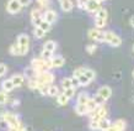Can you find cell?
Returning <instances> with one entry per match:
<instances>
[{"label": "cell", "mask_w": 134, "mask_h": 131, "mask_svg": "<svg viewBox=\"0 0 134 131\" xmlns=\"http://www.w3.org/2000/svg\"><path fill=\"white\" fill-rule=\"evenodd\" d=\"M0 120L5 123L8 125V127H16L21 125L20 118L17 114H14V113H10V111H4L0 114Z\"/></svg>", "instance_id": "obj_1"}, {"label": "cell", "mask_w": 134, "mask_h": 131, "mask_svg": "<svg viewBox=\"0 0 134 131\" xmlns=\"http://www.w3.org/2000/svg\"><path fill=\"white\" fill-rule=\"evenodd\" d=\"M105 42L108 43L111 47H119L122 45V38L113 31H106L105 32Z\"/></svg>", "instance_id": "obj_2"}, {"label": "cell", "mask_w": 134, "mask_h": 131, "mask_svg": "<svg viewBox=\"0 0 134 131\" xmlns=\"http://www.w3.org/2000/svg\"><path fill=\"white\" fill-rule=\"evenodd\" d=\"M16 42L20 45L21 47V56H26V54L29 53V49H30V37L29 35H26V33H21L17 36V40Z\"/></svg>", "instance_id": "obj_3"}, {"label": "cell", "mask_w": 134, "mask_h": 131, "mask_svg": "<svg viewBox=\"0 0 134 131\" xmlns=\"http://www.w3.org/2000/svg\"><path fill=\"white\" fill-rule=\"evenodd\" d=\"M36 79L41 84H48V85H51L54 82V74H52L49 70H46V72H41V73L37 74Z\"/></svg>", "instance_id": "obj_4"}, {"label": "cell", "mask_w": 134, "mask_h": 131, "mask_svg": "<svg viewBox=\"0 0 134 131\" xmlns=\"http://www.w3.org/2000/svg\"><path fill=\"white\" fill-rule=\"evenodd\" d=\"M89 38L93 40V41L96 42H105V32L102 31V30L97 29V27H92V29L89 30Z\"/></svg>", "instance_id": "obj_5"}, {"label": "cell", "mask_w": 134, "mask_h": 131, "mask_svg": "<svg viewBox=\"0 0 134 131\" xmlns=\"http://www.w3.org/2000/svg\"><path fill=\"white\" fill-rule=\"evenodd\" d=\"M43 21V14L41 12L40 9H33L31 11V22L32 25L36 27V26H40Z\"/></svg>", "instance_id": "obj_6"}, {"label": "cell", "mask_w": 134, "mask_h": 131, "mask_svg": "<svg viewBox=\"0 0 134 131\" xmlns=\"http://www.w3.org/2000/svg\"><path fill=\"white\" fill-rule=\"evenodd\" d=\"M21 8H22V5L17 0H9L6 3V11L9 14H17L21 10Z\"/></svg>", "instance_id": "obj_7"}, {"label": "cell", "mask_w": 134, "mask_h": 131, "mask_svg": "<svg viewBox=\"0 0 134 131\" xmlns=\"http://www.w3.org/2000/svg\"><path fill=\"white\" fill-rule=\"evenodd\" d=\"M58 19V14L57 11H54V10H52V9H47L44 11V14H43V20L47 21V22H49V24H54L55 21H57Z\"/></svg>", "instance_id": "obj_8"}, {"label": "cell", "mask_w": 134, "mask_h": 131, "mask_svg": "<svg viewBox=\"0 0 134 131\" xmlns=\"http://www.w3.org/2000/svg\"><path fill=\"white\" fill-rule=\"evenodd\" d=\"M101 0H89L86 4V11L89 12H96L101 9Z\"/></svg>", "instance_id": "obj_9"}, {"label": "cell", "mask_w": 134, "mask_h": 131, "mask_svg": "<svg viewBox=\"0 0 134 131\" xmlns=\"http://www.w3.org/2000/svg\"><path fill=\"white\" fill-rule=\"evenodd\" d=\"M97 94L101 95L102 98H103L106 102H107V100L111 98V95H112V89H111L108 85H102L101 88H98Z\"/></svg>", "instance_id": "obj_10"}, {"label": "cell", "mask_w": 134, "mask_h": 131, "mask_svg": "<svg viewBox=\"0 0 134 131\" xmlns=\"http://www.w3.org/2000/svg\"><path fill=\"white\" fill-rule=\"evenodd\" d=\"M52 62V68H62L65 64V59L62 56H57V57H52L51 58Z\"/></svg>", "instance_id": "obj_11"}, {"label": "cell", "mask_w": 134, "mask_h": 131, "mask_svg": "<svg viewBox=\"0 0 134 131\" xmlns=\"http://www.w3.org/2000/svg\"><path fill=\"white\" fill-rule=\"evenodd\" d=\"M11 80H12V83H14L15 88H19V87H21L22 84H24L25 75L24 74H20V73H16V74H14V75L11 77Z\"/></svg>", "instance_id": "obj_12"}, {"label": "cell", "mask_w": 134, "mask_h": 131, "mask_svg": "<svg viewBox=\"0 0 134 131\" xmlns=\"http://www.w3.org/2000/svg\"><path fill=\"white\" fill-rule=\"evenodd\" d=\"M1 89L4 90V92H6V93H10V92H12V90L15 89V85H14V83H12L11 78L3 80V83H1Z\"/></svg>", "instance_id": "obj_13"}, {"label": "cell", "mask_w": 134, "mask_h": 131, "mask_svg": "<svg viewBox=\"0 0 134 131\" xmlns=\"http://www.w3.org/2000/svg\"><path fill=\"white\" fill-rule=\"evenodd\" d=\"M74 111H75L77 115H80V116H84V115L89 114V109L86 107V104H76V105L74 107Z\"/></svg>", "instance_id": "obj_14"}, {"label": "cell", "mask_w": 134, "mask_h": 131, "mask_svg": "<svg viewBox=\"0 0 134 131\" xmlns=\"http://www.w3.org/2000/svg\"><path fill=\"white\" fill-rule=\"evenodd\" d=\"M111 126H112V123L108 118H103L100 120V130L101 131H107Z\"/></svg>", "instance_id": "obj_15"}, {"label": "cell", "mask_w": 134, "mask_h": 131, "mask_svg": "<svg viewBox=\"0 0 134 131\" xmlns=\"http://www.w3.org/2000/svg\"><path fill=\"white\" fill-rule=\"evenodd\" d=\"M93 25H95V27H97V29H100V30H103L106 27V25H107V19L95 17V20H93Z\"/></svg>", "instance_id": "obj_16"}, {"label": "cell", "mask_w": 134, "mask_h": 131, "mask_svg": "<svg viewBox=\"0 0 134 131\" xmlns=\"http://www.w3.org/2000/svg\"><path fill=\"white\" fill-rule=\"evenodd\" d=\"M43 49H46V51H49V52H52V53H54V51L57 49V42L55 41H47L43 45Z\"/></svg>", "instance_id": "obj_17"}, {"label": "cell", "mask_w": 134, "mask_h": 131, "mask_svg": "<svg viewBox=\"0 0 134 131\" xmlns=\"http://www.w3.org/2000/svg\"><path fill=\"white\" fill-rule=\"evenodd\" d=\"M73 3H71V0H64V1H62L60 3V8L64 12H69L73 10Z\"/></svg>", "instance_id": "obj_18"}, {"label": "cell", "mask_w": 134, "mask_h": 131, "mask_svg": "<svg viewBox=\"0 0 134 131\" xmlns=\"http://www.w3.org/2000/svg\"><path fill=\"white\" fill-rule=\"evenodd\" d=\"M116 129H117L118 131H124L126 130V127H127V123H126V120H123V119H118L116 120L113 124H112Z\"/></svg>", "instance_id": "obj_19"}, {"label": "cell", "mask_w": 134, "mask_h": 131, "mask_svg": "<svg viewBox=\"0 0 134 131\" xmlns=\"http://www.w3.org/2000/svg\"><path fill=\"white\" fill-rule=\"evenodd\" d=\"M9 52H10V54H12V56H21V47L19 43H14V45L10 46V48H9Z\"/></svg>", "instance_id": "obj_20"}, {"label": "cell", "mask_w": 134, "mask_h": 131, "mask_svg": "<svg viewBox=\"0 0 134 131\" xmlns=\"http://www.w3.org/2000/svg\"><path fill=\"white\" fill-rule=\"evenodd\" d=\"M89 95L86 92H81L80 94L77 95V99H76V104H86L87 100H89Z\"/></svg>", "instance_id": "obj_21"}, {"label": "cell", "mask_w": 134, "mask_h": 131, "mask_svg": "<svg viewBox=\"0 0 134 131\" xmlns=\"http://www.w3.org/2000/svg\"><path fill=\"white\" fill-rule=\"evenodd\" d=\"M46 31L44 30H42L40 26H36L35 27V30H33V35H35V37L36 38H38V40H41V38H43V37L46 36Z\"/></svg>", "instance_id": "obj_22"}, {"label": "cell", "mask_w": 134, "mask_h": 131, "mask_svg": "<svg viewBox=\"0 0 134 131\" xmlns=\"http://www.w3.org/2000/svg\"><path fill=\"white\" fill-rule=\"evenodd\" d=\"M69 100L70 99L66 97V95L64 94V93H62V94H59L57 97V102H58V104L59 105H62V107H64V105H66L68 103H69Z\"/></svg>", "instance_id": "obj_23"}, {"label": "cell", "mask_w": 134, "mask_h": 131, "mask_svg": "<svg viewBox=\"0 0 134 131\" xmlns=\"http://www.w3.org/2000/svg\"><path fill=\"white\" fill-rule=\"evenodd\" d=\"M86 107H87V109H89V113H91V111H93L96 108L98 107V104L95 102V99L93 98H90L89 100H87V103H86Z\"/></svg>", "instance_id": "obj_24"}, {"label": "cell", "mask_w": 134, "mask_h": 131, "mask_svg": "<svg viewBox=\"0 0 134 131\" xmlns=\"http://www.w3.org/2000/svg\"><path fill=\"white\" fill-rule=\"evenodd\" d=\"M59 94H60V93H59V88H58L57 85L51 84V85H49V90H48V97H58Z\"/></svg>", "instance_id": "obj_25"}, {"label": "cell", "mask_w": 134, "mask_h": 131, "mask_svg": "<svg viewBox=\"0 0 134 131\" xmlns=\"http://www.w3.org/2000/svg\"><path fill=\"white\" fill-rule=\"evenodd\" d=\"M84 74H85L86 77L89 78L91 82H92L93 79L96 78V72H95L93 69H91V68H85V72H84Z\"/></svg>", "instance_id": "obj_26"}, {"label": "cell", "mask_w": 134, "mask_h": 131, "mask_svg": "<svg viewBox=\"0 0 134 131\" xmlns=\"http://www.w3.org/2000/svg\"><path fill=\"white\" fill-rule=\"evenodd\" d=\"M8 102H9L8 93L1 89V90H0V105H5V104H6Z\"/></svg>", "instance_id": "obj_27"}, {"label": "cell", "mask_w": 134, "mask_h": 131, "mask_svg": "<svg viewBox=\"0 0 134 131\" xmlns=\"http://www.w3.org/2000/svg\"><path fill=\"white\" fill-rule=\"evenodd\" d=\"M89 127H90V130H92V131L100 130V120H90Z\"/></svg>", "instance_id": "obj_28"}, {"label": "cell", "mask_w": 134, "mask_h": 131, "mask_svg": "<svg viewBox=\"0 0 134 131\" xmlns=\"http://www.w3.org/2000/svg\"><path fill=\"white\" fill-rule=\"evenodd\" d=\"M62 87H63V89H68V88H71L73 87V84H71V79L68 77H65L62 79Z\"/></svg>", "instance_id": "obj_29"}, {"label": "cell", "mask_w": 134, "mask_h": 131, "mask_svg": "<svg viewBox=\"0 0 134 131\" xmlns=\"http://www.w3.org/2000/svg\"><path fill=\"white\" fill-rule=\"evenodd\" d=\"M107 10L105 8H101L98 11L95 12V17H101V19H107Z\"/></svg>", "instance_id": "obj_30"}, {"label": "cell", "mask_w": 134, "mask_h": 131, "mask_svg": "<svg viewBox=\"0 0 134 131\" xmlns=\"http://www.w3.org/2000/svg\"><path fill=\"white\" fill-rule=\"evenodd\" d=\"M79 80H80V87H86V85H89L90 83H91V80L86 77L85 74H81V75L79 77Z\"/></svg>", "instance_id": "obj_31"}, {"label": "cell", "mask_w": 134, "mask_h": 131, "mask_svg": "<svg viewBox=\"0 0 134 131\" xmlns=\"http://www.w3.org/2000/svg\"><path fill=\"white\" fill-rule=\"evenodd\" d=\"M75 92H76V90H75V88H74V87H71V88L64 89V92H63V93H64V94L66 95V97H68L69 99H71L74 95H75Z\"/></svg>", "instance_id": "obj_32"}, {"label": "cell", "mask_w": 134, "mask_h": 131, "mask_svg": "<svg viewBox=\"0 0 134 131\" xmlns=\"http://www.w3.org/2000/svg\"><path fill=\"white\" fill-rule=\"evenodd\" d=\"M40 27H41L42 30H44L46 32H48L49 30H51V27H52V24H49V22H47V21H42V24L40 25Z\"/></svg>", "instance_id": "obj_33"}, {"label": "cell", "mask_w": 134, "mask_h": 131, "mask_svg": "<svg viewBox=\"0 0 134 131\" xmlns=\"http://www.w3.org/2000/svg\"><path fill=\"white\" fill-rule=\"evenodd\" d=\"M84 72H85V67H79V68H76V69H74L73 75H75V77L79 78L81 74H84Z\"/></svg>", "instance_id": "obj_34"}, {"label": "cell", "mask_w": 134, "mask_h": 131, "mask_svg": "<svg viewBox=\"0 0 134 131\" xmlns=\"http://www.w3.org/2000/svg\"><path fill=\"white\" fill-rule=\"evenodd\" d=\"M89 3V0H77V8L81 10H86V4Z\"/></svg>", "instance_id": "obj_35"}, {"label": "cell", "mask_w": 134, "mask_h": 131, "mask_svg": "<svg viewBox=\"0 0 134 131\" xmlns=\"http://www.w3.org/2000/svg\"><path fill=\"white\" fill-rule=\"evenodd\" d=\"M96 49H97V46H96V45H89V46H86V52H87L89 54H93Z\"/></svg>", "instance_id": "obj_36"}, {"label": "cell", "mask_w": 134, "mask_h": 131, "mask_svg": "<svg viewBox=\"0 0 134 131\" xmlns=\"http://www.w3.org/2000/svg\"><path fill=\"white\" fill-rule=\"evenodd\" d=\"M93 99H95V102L97 103L98 105H103V104H105L106 103V100L103 98H102L101 95H98V94H96L95 95V97H93Z\"/></svg>", "instance_id": "obj_37"}, {"label": "cell", "mask_w": 134, "mask_h": 131, "mask_svg": "<svg viewBox=\"0 0 134 131\" xmlns=\"http://www.w3.org/2000/svg\"><path fill=\"white\" fill-rule=\"evenodd\" d=\"M8 72V66L4 63H0V77H4Z\"/></svg>", "instance_id": "obj_38"}, {"label": "cell", "mask_w": 134, "mask_h": 131, "mask_svg": "<svg viewBox=\"0 0 134 131\" xmlns=\"http://www.w3.org/2000/svg\"><path fill=\"white\" fill-rule=\"evenodd\" d=\"M70 79H71V84H73L74 88L80 87V80H79V78H77V77H75V75H71V77H70Z\"/></svg>", "instance_id": "obj_39"}, {"label": "cell", "mask_w": 134, "mask_h": 131, "mask_svg": "<svg viewBox=\"0 0 134 131\" xmlns=\"http://www.w3.org/2000/svg\"><path fill=\"white\" fill-rule=\"evenodd\" d=\"M37 3H38V5L41 6V9H43V8H48L51 0H37Z\"/></svg>", "instance_id": "obj_40"}, {"label": "cell", "mask_w": 134, "mask_h": 131, "mask_svg": "<svg viewBox=\"0 0 134 131\" xmlns=\"http://www.w3.org/2000/svg\"><path fill=\"white\" fill-rule=\"evenodd\" d=\"M21 126H22V124H21L20 126H16V127H8V131H21Z\"/></svg>", "instance_id": "obj_41"}, {"label": "cell", "mask_w": 134, "mask_h": 131, "mask_svg": "<svg viewBox=\"0 0 134 131\" xmlns=\"http://www.w3.org/2000/svg\"><path fill=\"white\" fill-rule=\"evenodd\" d=\"M31 1H32V0H20V3H21L22 6H27V5H30L31 4Z\"/></svg>", "instance_id": "obj_42"}, {"label": "cell", "mask_w": 134, "mask_h": 131, "mask_svg": "<svg viewBox=\"0 0 134 131\" xmlns=\"http://www.w3.org/2000/svg\"><path fill=\"white\" fill-rule=\"evenodd\" d=\"M130 25H132V27H134V16L130 17Z\"/></svg>", "instance_id": "obj_43"}, {"label": "cell", "mask_w": 134, "mask_h": 131, "mask_svg": "<svg viewBox=\"0 0 134 131\" xmlns=\"http://www.w3.org/2000/svg\"><path fill=\"white\" fill-rule=\"evenodd\" d=\"M21 131H27V129H26V127L22 125V126H21Z\"/></svg>", "instance_id": "obj_44"}, {"label": "cell", "mask_w": 134, "mask_h": 131, "mask_svg": "<svg viewBox=\"0 0 134 131\" xmlns=\"http://www.w3.org/2000/svg\"><path fill=\"white\" fill-rule=\"evenodd\" d=\"M58 1H59V3H62V1H64V0H58Z\"/></svg>", "instance_id": "obj_45"}, {"label": "cell", "mask_w": 134, "mask_h": 131, "mask_svg": "<svg viewBox=\"0 0 134 131\" xmlns=\"http://www.w3.org/2000/svg\"><path fill=\"white\" fill-rule=\"evenodd\" d=\"M133 78H134V70H133Z\"/></svg>", "instance_id": "obj_46"}, {"label": "cell", "mask_w": 134, "mask_h": 131, "mask_svg": "<svg viewBox=\"0 0 134 131\" xmlns=\"http://www.w3.org/2000/svg\"><path fill=\"white\" fill-rule=\"evenodd\" d=\"M133 52H134V46H133Z\"/></svg>", "instance_id": "obj_47"}, {"label": "cell", "mask_w": 134, "mask_h": 131, "mask_svg": "<svg viewBox=\"0 0 134 131\" xmlns=\"http://www.w3.org/2000/svg\"><path fill=\"white\" fill-rule=\"evenodd\" d=\"M101 1H106V0H101Z\"/></svg>", "instance_id": "obj_48"}, {"label": "cell", "mask_w": 134, "mask_h": 131, "mask_svg": "<svg viewBox=\"0 0 134 131\" xmlns=\"http://www.w3.org/2000/svg\"><path fill=\"white\" fill-rule=\"evenodd\" d=\"M17 1H20V0H17Z\"/></svg>", "instance_id": "obj_49"}]
</instances>
